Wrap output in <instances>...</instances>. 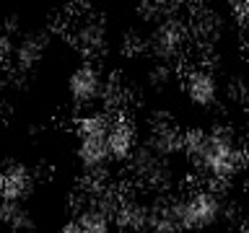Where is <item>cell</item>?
I'll return each mask as SVG.
<instances>
[{
  "label": "cell",
  "mask_w": 249,
  "mask_h": 233,
  "mask_svg": "<svg viewBox=\"0 0 249 233\" xmlns=\"http://www.w3.org/2000/svg\"><path fill=\"white\" fill-rule=\"evenodd\" d=\"M184 42H187V26L177 18V16L163 18L161 23H156L153 31H151V52L159 60L171 62L174 57H179L184 50Z\"/></svg>",
  "instance_id": "obj_7"
},
{
  "label": "cell",
  "mask_w": 249,
  "mask_h": 233,
  "mask_svg": "<svg viewBox=\"0 0 249 233\" xmlns=\"http://www.w3.org/2000/svg\"><path fill=\"white\" fill-rule=\"evenodd\" d=\"M34 192V176L26 163H8L0 168V202H26Z\"/></svg>",
  "instance_id": "obj_10"
},
{
  "label": "cell",
  "mask_w": 249,
  "mask_h": 233,
  "mask_svg": "<svg viewBox=\"0 0 249 233\" xmlns=\"http://www.w3.org/2000/svg\"><path fill=\"white\" fill-rule=\"evenodd\" d=\"M75 42L86 52H101L107 47V26L99 18H86L75 29Z\"/></svg>",
  "instance_id": "obj_11"
},
{
  "label": "cell",
  "mask_w": 249,
  "mask_h": 233,
  "mask_svg": "<svg viewBox=\"0 0 249 233\" xmlns=\"http://www.w3.org/2000/svg\"><path fill=\"white\" fill-rule=\"evenodd\" d=\"M107 145H109V155H112L114 163L132 161V155H135L138 148H140V137H138L135 124L130 119H124V116H120V114H114V119L107 130Z\"/></svg>",
  "instance_id": "obj_8"
},
{
  "label": "cell",
  "mask_w": 249,
  "mask_h": 233,
  "mask_svg": "<svg viewBox=\"0 0 249 233\" xmlns=\"http://www.w3.org/2000/svg\"><path fill=\"white\" fill-rule=\"evenodd\" d=\"M182 153L208 182H229L244 168L247 150L236 132L226 124L215 127H192L182 135Z\"/></svg>",
  "instance_id": "obj_1"
},
{
  "label": "cell",
  "mask_w": 249,
  "mask_h": 233,
  "mask_svg": "<svg viewBox=\"0 0 249 233\" xmlns=\"http://www.w3.org/2000/svg\"><path fill=\"white\" fill-rule=\"evenodd\" d=\"M52 44V34L47 29H34V31H23L21 36H16V50H13V62L21 70L36 67L42 57L47 54Z\"/></svg>",
  "instance_id": "obj_9"
},
{
  "label": "cell",
  "mask_w": 249,
  "mask_h": 233,
  "mask_svg": "<svg viewBox=\"0 0 249 233\" xmlns=\"http://www.w3.org/2000/svg\"><path fill=\"white\" fill-rule=\"evenodd\" d=\"M114 207L117 202H109V197L91 200L86 207L78 210L75 217L60 233H109L114 223Z\"/></svg>",
  "instance_id": "obj_6"
},
{
  "label": "cell",
  "mask_w": 249,
  "mask_h": 233,
  "mask_svg": "<svg viewBox=\"0 0 249 233\" xmlns=\"http://www.w3.org/2000/svg\"><path fill=\"white\" fill-rule=\"evenodd\" d=\"M184 96L197 109H213L221 101V81L210 67H192L184 73L182 81Z\"/></svg>",
  "instance_id": "obj_5"
},
{
  "label": "cell",
  "mask_w": 249,
  "mask_h": 233,
  "mask_svg": "<svg viewBox=\"0 0 249 233\" xmlns=\"http://www.w3.org/2000/svg\"><path fill=\"white\" fill-rule=\"evenodd\" d=\"M179 233H208L215 231L226 217V202L213 186H202L184 197L169 200Z\"/></svg>",
  "instance_id": "obj_3"
},
{
  "label": "cell",
  "mask_w": 249,
  "mask_h": 233,
  "mask_svg": "<svg viewBox=\"0 0 249 233\" xmlns=\"http://www.w3.org/2000/svg\"><path fill=\"white\" fill-rule=\"evenodd\" d=\"M0 223L13 233H29L34 228V217L23 202H0Z\"/></svg>",
  "instance_id": "obj_12"
},
{
  "label": "cell",
  "mask_w": 249,
  "mask_h": 233,
  "mask_svg": "<svg viewBox=\"0 0 249 233\" xmlns=\"http://www.w3.org/2000/svg\"><path fill=\"white\" fill-rule=\"evenodd\" d=\"M104 91H107V83H104V75L101 70L93 65V62H81L70 70L68 75V96H70V104L81 112H93V109H101L99 101H104Z\"/></svg>",
  "instance_id": "obj_4"
},
{
  "label": "cell",
  "mask_w": 249,
  "mask_h": 233,
  "mask_svg": "<svg viewBox=\"0 0 249 233\" xmlns=\"http://www.w3.org/2000/svg\"><path fill=\"white\" fill-rule=\"evenodd\" d=\"M114 119V112L93 109L75 119V161L91 179H104L112 155L107 145V130Z\"/></svg>",
  "instance_id": "obj_2"
},
{
  "label": "cell",
  "mask_w": 249,
  "mask_h": 233,
  "mask_svg": "<svg viewBox=\"0 0 249 233\" xmlns=\"http://www.w3.org/2000/svg\"><path fill=\"white\" fill-rule=\"evenodd\" d=\"M13 50H16V36H11L8 31H0V62L13 60Z\"/></svg>",
  "instance_id": "obj_13"
}]
</instances>
